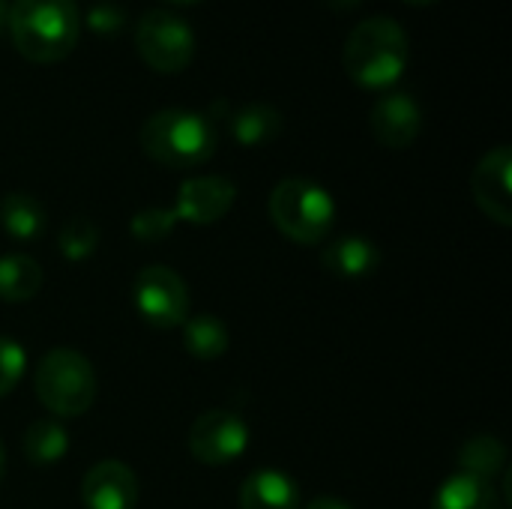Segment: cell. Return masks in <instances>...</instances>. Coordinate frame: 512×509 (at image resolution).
<instances>
[{
    "mask_svg": "<svg viewBox=\"0 0 512 509\" xmlns=\"http://www.w3.org/2000/svg\"><path fill=\"white\" fill-rule=\"evenodd\" d=\"M135 48L150 69L162 75H174L192 63L195 33L177 12L150 9L135 24Z\"/></svg>",
    "mask_w": 512,
    "mask_h": 509,
    "instance_id": "6",
    "label": "cell"
},
{
    "mask_svg": "<svg viewBox=\"0 0 512 509\" xmlns=\"http://www.w3.org/2000/svg\"><path fill=\"white\" fill-rule=\"evenodd\" d=\"M174 225H177V213L168 207V210H162V207H147V210H138L135 216H132V222H129V231H132V237L138 240V243H159V240H165L171 231H174Z\"/></svg>",
    "mask_w": 512,
    "mask_h": 509,
    "instance_id": "23",
    "label": "cell"
},
{
    "mask_svg": "<svg viewBox=\"0 0 512 509\" xmlns=\"http://www.w3.org/2000/svg\"><path fill=\"white\" fill-rule=\"evenodd\" d=\"M90 24L96 30H102V24H105V30H114L120 24V12L114 6H96V9H90Z\"/></svg>",
    "mask_w": 512,
    "mask_h": 509,
    "instance_id": "25",
    "label": "cell"
},
{
    "mask_svg": "<svg viewBox=\"0 0 512 509\" xmlns=\"http://www.w3.org/2000/svg\"><path fill=\"white\" fill-rule=\"evenodd\" d=\"M75 0H15L9 6V36L30 63H57L78 42Z\"/></svg>",
    "mask_w": 512,
    "mask_h": 509,
    "instance_id": "3",
    "label": "cell"
},
{
    "mask_svg": "<svg viewBox=\"0 0 512 509\" xmlns=\"http://www.w3.org/2000/svg\"><path fill=\"white\" fill-rule=\"evenodd\" d=\"M132 306L144 324L156 330H174L189 318V288L171 267L150 264L132 282Z\"/></svg>",
    "mask_w": 512,
    "mask_h": 509,
    "instance_id": "7",
    "label": "cell"
},
{
    "mask_svg": "<svg viewBox=\"0 0 512 509\" xmlns=\"http://www.w3.org/2000/svg\"><path fill=\"white\" fill-rule=\"evenodd\" d=\"M267 213L273 225L300 246L321 243L336 222V204L330 192L306 177H288L276 183L267 201Z\"/></svg>",
    "mask_w": 512,
    "mask_h": 509,
    "instance_id": "4",
    "label": "cell"
},
{
    "mask_svg": "<svg viewBox=\"0 0 512 509\" xmlns=\"http://www.w3.org/2000/svg\"><path fill=\"white\" fill-rule=\"evenodd\" d=\"M237 201V186L228 177H192L180 186L177 201H174V213L177 222H189V225H213L219 219H225V213L234 207Z\"/></svg>",
    "mask_w": 512,
    "mask_h": 509,
    "instance_id": "10",
    "label": "cell"
},
{
    "mask_svg": "<svg viewBox=\"0 0 512 509\" xmlns=\"http://www.w3.org/2000/svg\"><path fill=\"white\" fill-rule=\"evenodd\" d=\"M432 509H504V501L489 480L459 471L447 483H441Z\"/></svg>",
    "mask_w": 512,
    "mask_h": 509,
    "instance_id": "16",
    "label": "cell"
},
{
    "mask_svg": "<svg viewBox=\"0 0 512 509\" xmlns=\"http://www.w3.org/2000/svg\"><path fill=\"white\" fill-rule=\"evenodd\" d=\"M321 267L339 279H363L381 267V252L369 237H336L321 249Z\"/></svg>",
    "mask_w": 512,
    "mask_h": 509,
    "instance_id": "13",
    "label": "cell"
},
{
    "mask_svg": "<svg viewBox=\"0 0 512 509\" xmlns=\"http://www.w3.org/2000/svg\"><path fill=\"white\" fill-rule=\"evenodd\" d=\"M174 3H189V0H174Z\"/></svg>",
    "mask_w": 512,
    "mask_h": 509,
    "instance_id": "31",
    "label": "cell"
},
{
    "mask_svg": "<svg viewBox=\"0 0 512 509\" xmlns=\"http://www.w3.org/2000/svg\"><path fill=\"white\" fill-rule=\"evenodd\" d=\"M228 126H231V135H234L237 144H243V147H261V144L279 138V132H282V114H279V108H273L267 102H249V105L237 108L228 117Z\"/></svg>",
    "mask_w": 512,
    "mask_h": 509,
    "instance_id": "17",
    "label": "cell"
},
{
    "mask_svg": "<svg viewBox=\"0 0 512 509\" xmlns=\"http://www.w3.org/2000/svg\"><path fill=\"white\" fill-rule=\"evenodd\" d=\"M510 171H512V150L507 144L489 150L474 174H471V192L474 201L480 204V210L495 219L498 225L510 228L512 225V189H510Z\"/></svg>",
    "mask_w": 512,
    "mask_h": 509,
    "instance_id": "9",
    "label": "cell"
},
{
    "mask_svg": "<svg viewBox=\"0 0 512 509\" xmlns=\"http://www.w3.org/2000/svg\"><path fill=\"white\" fill-rule=\"evenodd\" d=\"M300 489L282 471H255L240 486V509H297Z\"/></svg>",
    "mask_w": 512,
    "mask_h": 509,
    "instance_id": "14",
    "label": "cell"
},
{
    "mask_svg": "<svg viewBox=\"0 0 512 509\" xmlns=\"http://www.w3.org/2000/svg\"><path fill=\"white\" fill-rule=\"evenodd\" d=\"M21 450L30 465L48 468V465L63 462V456L69 453V435L54 420H36L27 426V432L21 438Z\"/></svg>",
    "mask_w": 512,
    "mask_h": 509,
    "instance_id": "20",
    "label": "cell"
},
{
    "mask_svg": "<svg viewBox=\"0 0 512 509\" xmlns=\"http://www.w3.org/2000/svg\"><path fill=\"white\" fill-rule=\"evenodd\" d=\"M3 471H6V453H3V444H0V480H3Z\"/></svg>",
    "mask_w": 512,
    "mask_h": 509,
    "instance_id": "29",
    "label": "cell"
},
{
    "mask_svg": "<svg viewBox=\"0 0 512 509\" xmlns=\"http://www.w3.org/2000/svg\"><path fill=\"white\" fill-rule=\"evenodd\" d=\"M48 216L45 207L39 204V198L27 195V192H9L0 201V228L18 240V243H33L45 234Z\"/></svg>",
    "mask_w": 512,
    "mask_h": 509,
    "instance_id": "15",
    "label": "cell"
},
{
    "mask_svg": "<svg viewBox=\"0 0 512 509\" xmlns=\"http://www.w3.org/2000/svg\"><path fill=\"white\" fill-rule=\"evenodd\" d=\"M306 509H351V504H345L339 498H318V501H312Z\"/></svg>",
    "mask_w": 512,
    "mask_h": 509,
    "instance_id": "26",
    "label": "cell"
},
{
    "mask_svg": "<svg viewBox=\"0 0 512 509\" xmlns=\"http://www.w3.org/2000/svg\"><path fill=\"white\" fill-rule=\"evenodd\" d=\"M330 9H336V12H342V9H354L357 3H363V0H324Z\"/></svg>",
    "mask_w": 512,
    "mask_h": 509,
    "instance_id": "27",
    "label": "cell"
},
{
    "mask_svg": "<svg viewBox=\"0 0 512 509\" xmlns=\"http://www.w3.org/2000/svg\"><path fill=\"white\" fill-rule=\"evenodd\" d=\"M504 465H507V447L495 435H474L459 450L462 474H471V477L492 483V477L498 471H504Z\"/></svg>",
    "mask_w": 512,
    "mask_h": 509,
    "instance_id": "21",
    "label": "cell"
},
{
    "mask_svg": "<svg viewBox=\"0 0 512 509\" xmlns=\"http://www.w3.org/2000/svg\"><path fill=\"white\" fill-rule=\"evenodd\" d=\"M408 33L399 21L387 18V15H375L360 21L342 48V63L345 72L369 90H384L393 87L405 66H408Z\"/></svg>",
    "mask_w": 512,
    "mask_h": 509,
    "instance_id": "1",
    "label": "cell"
},
{
    "mask_svg": "<svg viewBox=\"0 0 512 509\" xmlns=\"http://www.w3.org/2000/svg\"><path fill=\"white\" fill-rule=\"evenodd\" d=\"M138 141L153 162L177 171L210 162L219 147L213 120L192 108H162L150 114L138 132Z\"/></svg>",
    "mask_w": 512,
    "mask_h": 509,
    "instance_id": "2",
    "label": "cell"
},
{
    "mask_svg": "<svg viewBox=\"0 0 512 509\" xmlns=\"http://www.w3.org/2000/svg\"><path fill=\"white\" fill-rule=\"evenodd\" d=\"M249 426L240 414L234 411H222V408H210L204 411L192 429H189V453L210 468H222L237 462L246 450H249Z\"/></svg>",
    "mask_w": 512,
    "mask_h": 509,
    "instance_id": "8",
    "label": "cell"
},
{
    "mask_svg": "<svg viewBox=\"0 0 512 509\" xmlns=\"http://www.w3.org/2000/svg\"><path fill=\"white\" fill-rule=\"evenodd\" d=\"M84 509H135L138 480L135 471L117 459L96 462L81 480Z\"/></svg>",
    "mask_w": 512,
    "mask_h": 509,
    "instance_id": "12",
    "label": "cell"
},
{
    "mask_svg": "<svg viewBox=\"0 0 512 509\" xmlns=\"http://www.w3.org/2000/svg\"><path fill=\"white\" fill-rule=\"evenodd\" d=\"M9 27V6H6V0H0V33Z\"/></svg>",
    "mask_w": 512,
    "mask_h": 509,
    "instance_id": "28",
    "label": "cell"
},
{
    "mask_svg": "<svg viewBox=\"0 0 512 509\" xmlns=\"http://www.w3.org/2000/svg\"><path fill=\"white\" fill-rule=\"evenodd\" d=\"M42 288V267L30 255H3L0 258V300L27 303Z\"/></svg>",
    "mask_w": 512,
    "mask_h": 509,
    "instance_id": "19",
    "label": "cell"
},
{
    "mask_svg": "<svg viewBox=\"0 0 512 509\" xmlns=\"http://www.w3.org/2000/svg\"><path fill=\"white\" fill-rule=\"evenodd\" d=\"M24 372H27L24 348L15 339L0 336V396L12 393L18 387V381L24 378Z\"/></svg>",
    "mask_w": 512,
    "mask_h": 509,
    "instance_id": "24",
    "label": "cell"
},
{
    "mask_svg": "<svg viewBox=\"0 0 512 509\" xmlns=\"http://www.w3.org/2000/svg\"><path fill=\"white\" fill-rule=\"evenodd\" d=\"M228 342L231 336H228L225 321L210 312H201L183 321V345L195 360H204V363L219 360L228 351Z\"/></svg>",
    "mask_w": 512,
    "mask_h": 509,
    "instance_id": "18",
    "label": "cell"
},
{
    "mask_svg": "<svg viewBox=\"0 0 512 509\" xmlns=\"http://www.w3.org/2000/svg\"><path fill=\"white\" fill-rule=\"evenodd\" d=\"M405 3H411V6H426V3H435V0H405Z\"/></svg>",
    "mask_w": 512,
    "mask_h": 509,
    "instance_id": "30",
    "label": "cell"
},
{
    "mask_svg": "<svg viewBox=\"0 0 512 509\" xmlns=\"http://www.w3.org/2000/svg\"><path fill=\"white\" fill-rule=\"evenodd\" d=\"M369 129L378 144L390 150H405L420 138L423 129V111L420 102L408 93H387L375 102L369 114Z\"/></svg>",
    "mask_w": 512,
    "mask_h": 509,
    "instance_id": "11",
    "label": "cell"
},
{
    "mask_svg": "<svg viewBox=\"0 0 512 509\" xmlns=\"http://www.w3.org/2000/svg\"><path fill=\"white\" fill-rule=\"evenodd\" d=\"M33 390L45 411L54 417H81L96 402V372L78 351H48L33 372Z\"/></svg>",
    "mask_w": 512,
    "mask_h": 509,
    "instance_id": "5",
    "label": "cell"
},
{
    "mask_svg": "<svg viewBox=\"0 0 512 509\" xmlns=\"http://www.w3.org/2000/svg\"><path fill=\"white\" fill-rule=\"evenodd\" d=\"M99 246V228L87 216H72L57 231V249L66 261H84Z\"/></svg>",
    "mask_w": 512,
    "mask_h": 509,
    "instance_id": "22",
    "label": "cell"
}]
</instances>
